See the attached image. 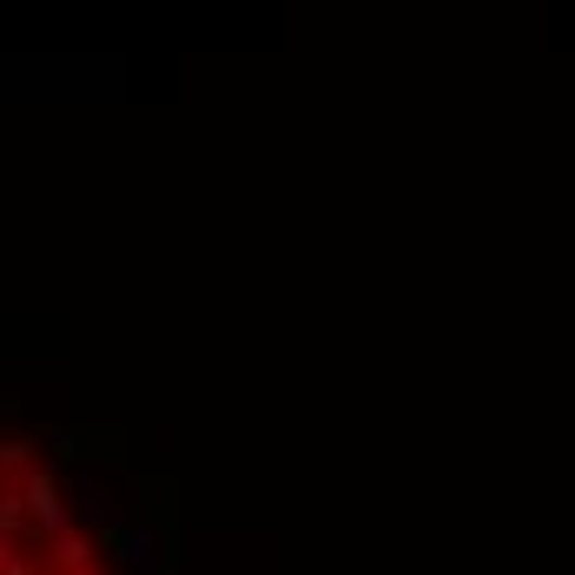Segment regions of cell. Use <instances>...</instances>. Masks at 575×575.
Returning a JSON list of instances; mask_svg holds the SVG:
<instances>
[{"label":"cell","mask_w":575,"mask_h":575,"mask_svg":"<svg viewBox=\"0 0 575 575\" xmlns=\"http://www.w3.org/2000/svg\"><path fill=\"white\" fill-rule=\"evenodd\" d=\"M21 503H27V523L40 529V542L53 549L73 523H66V503H60V483L47 470H27V489H21Z\"/></svg>","instance_id":"obj_1"},{"label":"cell","mask_w":575,"mask_h":575,"mask_svg":"<svg viewBox=\"0 0 575 575\" xmlns=\"http://www.w3.org/2000/svg\"><path fill=\"white\" fill-rule=\"evenodd\" d=\"M100 542H107V549L133 568V575H152V549H159V536H152L146 523H126V529L113 523V529H100Z\"/></svg>","instance_id":"obj_2"},{"label":"cell","mask_w":575,"mask_h":575,"mask_svg":"<svg viewBox=\"0 0 575 575\" xmlns=\"http://www.w3.org/2000/svg\"><path fill=\"white\" fill-rule=\"evenodd\" d=\"M53 562H60L66 575H87V568H93V542L79 536V529H66V536L53 542Z\"/></svg>","instance_id":"obj_3"},{"label":"cell","mask_w":575,"mask_h":575,"mask_svg":"<svg viewBox=\"0 0 575 575\" xmlns=\"http://www.w3.org/2000/svg\"><path fill=\"white\" fill-rule=\"evenodd\" d=\"M66 523H93V529H113V510L100 503V489H79V497H73V510H66Z\"/></svg>","instance_id":"obj_4"},{"label":"cell","mask_w":575,"mask_h":575,"mask_svg":"<svg viewBox=\"0 0 575 575\" xmlns=\"http://www.w3.org/2000/svg\"><path fill=\"white\" fill-rule=\"evenodd\" d=\"M0 470H34V443L27 437H8V443H0Z\"/></svg>","instance_id":"obj_5"},{"label":"cell","mask_w":575,"mask_h":575,"mask_svg":"<svg viewBox=\"0 0 575 575\" xmlns=\"http://www.w3.org/2000/svg\"><path fill=\"white\" fill-rule=\"evenodd\" d=\"M21 523H27V503H21V497H0V542H8Z\"/></svg>","instance_id":"obj_6"},{"label":"cell","mask_w":575,"mask_h":575,"mask_svg":"<svg viewBox=\"0 0 575 575\" xmlns=\"http://www.w3.org/2000/svg\"><path fill=\"white\" fill-rule=\"evenodd\" d=\"M53 443H60V463H73V457H79V437H73V430H53Z\"/></svg>","instance_id":"obj_7"},{"label":"cell","mask_w":575,"mask_h":575,"mask_svg":"<svg viewBox=\"0 0 575 575\" xmlns=\"http://www.w3.org/2000/svg\"><path fill=\"white\" fill-rule=\"evenodd\" d=\"M87 575H100V568H87Z\"/></svg>","instance_id":"obj_8"}]
</instances>
